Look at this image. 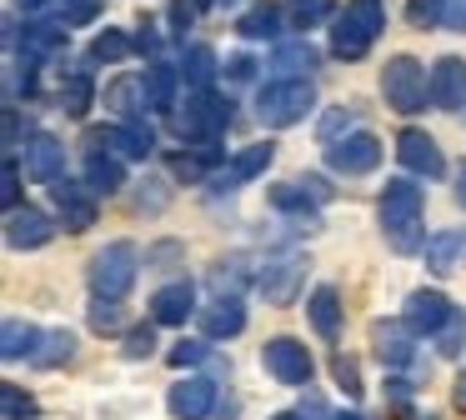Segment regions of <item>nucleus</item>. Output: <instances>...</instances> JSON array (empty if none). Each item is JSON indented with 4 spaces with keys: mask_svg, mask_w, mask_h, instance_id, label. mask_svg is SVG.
<instances>
[{
    "mask_svg": "<svg viewBox=\"0 0 466 420\" xmlns=\"http://www.w3.org/2000/svg\"><path fill=\"white\" fill-rule=\"evenodd\" d=\"M126 310H121V300H91V330L96 335H116V330L126 325Z\"/></svg>",
    "mask_w": 466,
    "mask_h": 420,
    "instance_id": "79ce46f5",
    "label": "nucleus"
},
{
    "mask_svg": "<svg viewBox=\"0 0 466 420\" xmlns=\"http://www.w3.org/2000/svg\"><path fill=\"white\" fill-rule=\"evenodd\" d=\"M51 240H56V220L41 215L35 205H21V210L5 215V245L11 250H41V245H51Z\"/></svg>",
    "mask_w": 466,
    "mask_h": 420,
    "instance_id": "dca6fc26",
    "label": "nucleus"
},
{
    "mask_svg": "<svg viewBox=\"0 0 466 420\" xmlns=\"http://www.w3.org/2000/svg\"><path fill=\"white\" fill-rule=\"evenodd\" d=\"M0 415H5V420H35V415H41V405L31 400V390H21V385L5 380V385H0Z\"/></svg>",
    "mask_w": 466,
    "mask_h": 420,
    "instance_id": "e433bc0d",
    "label": "nucleus"
},
{
    "mask_svg": "<svg viewBox=\"0 0 466 420\" xmlns=\"http://www.w3.org/2000/svg\"><path fill=\"white\" fill-rule=\"evenodd\" d=\"M306 285V255L301 250H281V255H271L261 265V295L271 300V305H291L296 295H301Z\"/></svg>",
    "mask_w": 466,
    "mask_h": 420,
    "instance_id": "1a4fd4ad",
    "label": "nucleus"
},
{
    "mask_svg": "<svg viewBox=\"0 0 466 420\" xmlns=\"http://www.w3.org/2000/svg\"><path fill=\"white\" fill-rule=\"evenodd\" d=\"M426 270L431 275H451L466 260V230H441V235H426Z\"/></svg>",
    "mask_w": 466,
    "mask_h": 420,
    "instance_id": "b1692460",
    "label": "nucleus"
},
{
    "mask_svg": "<svg viewBox=\"0 0 466 420\" xmlns=\"http://www.w3.org/2000/svg\"><path fill=\"white\" fill-rule=\"evenodd\" d=\"M331 420H361V415H356V410H341V415H331Z\"/></svg>",
    "mask_w": 466,
    "mask_h": 420,
    "instance_id": "052dcab7",
    "label": "nucleus"
},
{
    "mask_svg": "<svg viewBox=\"0 0 466 420\" xmlns=\"http://www.w3.org/2000/svg\"><path fill=\"white\" fill-rule=\"evenodd\" d=\"M271 420H306L301 410H281V415H271Z\"/></svg>",
    "mask_w": 466,
    "mask_h": 420,
    "instance_id": "bf43d9fd",
    "label": "nucleus"
},
{
    "mask_svg": "<svg viewBox=\"0 0 466 420\" xmlns=\"http://www.w3.org/2000/svg\"><path fill=\"white\" fill-rule=\"evenodd\" d=\"M136 275H141V250H136L131 240H111V245H101L91 255V265H86V280H91L96 300H126L131 285H136Z\"/></svg>",
    "mask_w": 466,
    "mask_h": 420,
    "instance_id": "7ed1b4c3",
    "label": "nucleus"
},
{
    "mask_svg": "<svg viewBox=\"0 0 466 420\" xmlns=\"http://www.w3.org/2000/svg\"><path fill=\"white\" fill-rule=\"evenodd\" d=\"M246 265H251L246 255H226V260H216V265H211V285H216V295H236V290H241V280H246Z\"/></svg>",
    "mask_w": 466,
    "mask_h": 420,
    "instance_id": "c9c22d12",
    "label": "nucleus"
},
{
    "mask_svg": "<svg viewBox=\"0 0 466 420\" xmlns=\"http://www.w3.org/2000/svg\"><path fill=\"white\" fill-rule=\"evenodd\" d=\"M316 65H321V55H316L311 40H281V45L271 50V70L276 80H311Z\"/></svg>",
    "mask_w": 466,
    "mask_h": 420,
    "instance_id": "4be33fe9",
    "label": "nucleus"
},
{
    "mask_svg": "<svg viewBox=\"0 0 466 420\" xmlns=\"http://www.w3.org/2000/svg\"><path fill=\"white\" fill-rule=\"evenodd\" d=\"M351 120H356V110H346V105L321 110V120H316V135H321V145H336V140L356 135V130H351Z\"/></svg>",
    "mask_w": 466,
    "mask_h": 420,
    "instance_id": "f704fd0d",
    "label": "nucleus"
},
{
    "mask_svg": "<svg viewBox=\"0 0 466 420\" xmlns=\"http://www.w3.org/2000/svg\"><path fill=\"white\" fill-rule=\"evenodd\" d=\"M406 420H436V415H421V410H411V415H406Z\"/></svg>",
    "mask_w": 466,
    "mask_h": 420,
    "instance_id": "680f3d73",
    "label": "nucleus"
},
{
    "mask_svg": "<svg viewBox=\"0 0 466 420\" xmlns=\"http://www.w3.org/2000/svg\"><path fill=\"white\" fill-rule=\"evenodd\" d=\"M451 400H456V410H461V415H466V370H461V375H456V390H451Z\"/></svg>",
    "mask_w": 466,
    "mask_h": 420,
    "instance_id": "6e6d98bb",
    "label": "nucleus"
},
{
    "mask_svg": "<svg viewBox=\"0 0 466 420\" xmlns=\"http://www.w3.org/2000/svg\"><path fill=\"white\" fill-rule=\"evenodd\" d=\"M461 120H466V115H461Z\"/></svg>",
    "mask_w": 466,
    "mask_h": 420,
    "instance_id": "0e129e2a",
    "label": "nucleus"
},
{
    "mask_svg": "<svg viewBox=\"0 0 466 420\" xmlns=\"http://www.w3.org/2000/svg\"><path fill=\"white\" fill-rule=\"evenodd\" d=\"M196 315V285L191 280H171L151 295V320L156 325H186Z\"/></svg>",
    "mask_w": 466,
    "mask_h": 420,
    "instance_id": "6ab92c4d",
    "label": "nucleus"
},
{
    "mask_svg": "<svg viewBox=\"0 0 466 420\" xmlns=\"http://www.w3.org/2000/svg\"><path fill=\"white\" fill-rule=\"evenodd\" d=\"M61 170H66V145L46 130H35V140L25 145V175L41 180V185H61Z\"/></svg>",
    "mask_w": 466,
    "mask_h": 420,
    "instance_id": "a211bd4d",
    "label": "nucleus"
},
{
    "mask_svg": "<svg viewBox=\"0 0 466 420\" xmlns=\"http://www.w3.org/2000/svg\"><path fill=\"white\" fill-rule=\"evenodd\" d=\"M196 320H201V335H211V340H236V335L246 330V305H241V295H216Z\"/></svg>",
    "mask_w": 466,
    "mask_h": 420,
    "instance_id": "aec40b11",
    "label": "nucleus"
},
{
    "mask_svg": "<svg viewBox=\"0 0 466 420\" xmlns=\"http://www.w3.org/2000/svg\"><path fill=\"white\" fill-rule=\"evenodd\" d=\"M371 350H376V360H381L386 370H406V365H411V355H416V330L406 325L401 315H396V320H376V325H371Z\"/></svg>",
    "mask_w": 466,
    "mask_h": 420,
    "instance_id": "4468645a",
    "label": "nucleus"
},
{
    "mask_svg": "<svg viewBox=\"0 0 466 420\" xmlns=\"http://www.w3.org/2000/svg\"><path fill=\"white\" fill-rule=\"evenodd\" d=\"M461 345H466V315L456 310L441 325V335H436V350H441V355H461Z\"/></svg>",
    "mask_w": 466,
    "mask_h": 420,
    "instance_id": "a18cd8bd",
    "label": "nucleus"
},
{
    "mask_svg": "<svg viewBox=\"0 0 466 420\" xmlns=\"http://www.w3.org/2000/svg\"><path fill=\"white\" fill-rule=\"evenodd\" d=\"M456 205H461V210H466V165H461V170H456Z\"/></svg>",
    "mask_w": 466,
    "mask_h": 420,
    "instance_id": "4d7b16f0",
    "label": "nucleus"
},
{
    "mask_svg": "<svg viewBox=\"0 0 466 420\" xmlns=\"http://www.w3.org/2000/svg\"><path fill=\"white\" fill-rule=\"evenodd\" d=\"M261 365L271 380H281V385H306V380L316 375V360L311 350L301 345L296 335H271L261 345Z\"/></svg>",
    "mask_w": 466,
    "mask_h": 420,
    "instance_id": "0eeeda50",
    "label": "nucleus"
},
{
    "mask_svg": "<svg viewBox=\"0 0 466 420\" xmlns=\"http://www.w3.org/2000/svg\"><path fill=\"white\" fill-rule=\"evenodd\" d=\"M191 5H211V0H191Z\"/></svg>",
    "mask_w": 466,
    "mask_h": 420,
    "instance_id": "e2e57ef3",
    "label": "nucleus"
},
{
    "mask_svg": "<svg viewBox=\"0 0 466 420\" xmlns=\"http://www.w3.org/2000/svg\"><path fill=\"white\" fill-rule=\"evenodd\" d=\"M216 155H191V150H171V155H166V165H171V175L176 180H186V185H191V180H201L206 175V165H211Z\"/></svg>",
    "mask_w": 466,
    "mask_h": 420,
    "instance_id": "58836bf2",
    "label": "nucleus"
},
{
    "mask_svg": "<svg viewBox=\"0 0 466 420\" xmlns=\"http://www.w3.org/2000/svg\"><path fill=\"white\" fill-rule=\"evenodd\" d=\"M326 15H331V0H291V10H286V20H291L296 30L321 25Z\"/></svg>",
    "mask_w": 466,
    "mask_h": 420,
    "instance_id": "a19ab883",
    "label": "nucleus"
},
{
    "mask_svg": "<svg viewBox=\"0 0 466 420\" xmlns=\"http://www.w3.org/2000/svg\"><path fill=\"white\" fill-rule=\"evenodd\" d=\"M431 105L436 110H466V60L441 55L431 65Z\"/></svg>",
    "mask_w": 466,
    "mask_h": 420,
    "instance_id": "f3484780",
    "label": "nucleus"
},
{
    "mask_svg": "<svg viewBox=\"0 0 466 420\" xmlns=\"http://www.w3.org/2000/svg\"><path fill=\"white\" fill-rule=\"evenodd\" d=\"M206 355H211V350H206L201 340H176L166 360H171L176 370H196V365H206Z\"/></svg>",
    "mask_w": 466,
    "mask_h": 420,
    "instance_id": "49530a36",
    "label": "nucleus"
},
{
    "mask_svg": "<svg viewBox=\"0 0 466 420\" xmlns=\"http://www.w3.org/2000/svg\"><path fill=\"white\" fill-rule=\"evenodd\" d=\"M176 85H181V70L166 65V60H151L141 75V90H146V105L151 110H171L176 105Z\"/></svg>",
    "mask_w": 466,
    "mask_h": 420,
    "instance_id": "cd10ccee",
    "label": "nucleus"
},
{
    "mask_svg": "<svg viewBox=\"0 0 466 420\" xmlns=\"http://www.w3.org/2000/svg\"><path fill=\"white\" fill-rule=\"evenodd\" d=\"M331 375H336V385H341L351 400L361 395V370H356V360H351V355H336V360H331Z\"/></svg>",
    "mask_w": 466,
    "mask_h": 420,
    "instance_id": "09e8293b",
    "label": "nucleus"
},
{
    "mask_svg": "<svg viewBox=\"0 0 466 420\" xmlns=\"http://www.w3.org/2000/svg\"><path fill=\"white\" fill-rule=\"evenodd\" d=\"M121 350H126V360H146L156 350V330L151 325H131L126 340H121Z\"/></svg>",
    "mask_w": 466,
    "mask_h": 420,
    "instance_id": "de8ad7c7",
    "label": "nucleus"
},
{
    "mask_svg": "<svg viewBox=\"0 0 466 420\" xmlns=\"http://www.w3.org/2000/svg\"><path fill=\"white\" fill-rule=\"evenodd\" d=\"M256 60L251 55H226V80H231V85H246V80H256Z\"/></svg>",
    "mask_w": 466,
    "mask_h": 420,
    "instance_id": "8fccbe9b",
    "label": "nucleus"
},
{
    "mask_svg": "<svg viewBox=\"0 0 466 420\" xmlns=\"http://www.w3.org/2000/svg\"><path fill=\"white\" fill-rule=\"evenodd\" d=\"M51 0H15V10H25V15H35V10H46Z\"/></svg>",
    "mask_w": 466,
    "mask_h": 420,
    "instance_id": "13d9d810",
    "label": "nucleus"
},
{
    "mask_svg": "<svg viewBox=\"0 0 466 420\" xmlns=\"http://www.w3.org/2000/svg\"><path fill=\"white\" fill-rule=\"evenodd\" d=\"M301 185L311 190V200H316V205H326V200H331V185H326L321 175H301Z\"/></svg>",
    "mask_w": 466,
    "mask_h": 420,
    "instance_id": "5fc2aeb1",
    "label": "nucleus"
},
{
    "mask_svg": "<svg viewBox=\"0 0 466 420\" xmlns=\"http://www.w3.org/2000/svg\"><path fill=\"white\" fill-rule=\"evenodd\" d=\"M276 160V145L271 140H256V145H246V150H236L231 155V165L216 175V190H231V185H246V180H256L266 165Z\"/></svg>",
    "mask_w": 466,
    "mask_h": 420,
    "instance_id": "412c9836",
    "label": "nucleus"
},
{
    "mask_svg": "<svg viewBox=\"0 0 466 420\" xmlns=\"http://www.w3.org/2000/svg\"><path fill=\"white\" fill-rule=\"evenodd\" d=\"M191 20H196V5L176 0V5H171V25H176V35H186V30H191Z\"/></svg>",
    "mask_w": 466,
    "mask_h": 420,
    "instance_id": "603ef678",
    "label": "nucleus"
},
{
    "mask_svg": "<svg viewBox=\"0 0 466 420\" xmlns=\"http://www.w3.org/2000/svg\"><path fill=\"white\" fill-rule=\"evenodd\" d=\"M281 20H286V10L276 5V0H256V5L236 20V35H241V40H266V35L281 30Z\"/></svg>",
    "mask_w": 466,
    "mask_h": 420,
    "instance_id": "c756f323",
    "label": "nucleus"
},
{
    "mask_svg": "<svg viewBox=\"0 0 466 420\" xmlns=\"http://www.w3.org/2000/svg\"><path fill=\"white\" fill-rule=\"evenodd\" d=\"M381 95L396 115H416V110L431 100V70L416 55H391L381 70Z\"/></svg>",
    "mask_w": 466,
    "mask_h": 420,
    "instance_id": "39448f33",
    "label": "nucleus"
},
{
    "mask_svg": "<svg viewBox=\"0 0 466 420\" xmlns=\"http://www.w3.org/2000/svg\"><path fill=\"white\" fill-rule=\"evenodd\" d=\"M51 190H56V210H61L66 235H86V230L101 220V195H96L86 180H61V185H51Z\"/></svg>",
    "mask_w": 466,
    "mask_h": 420,
    "instance_id": "9d476101",
    "label": "nucleus"
},
{
    "mask_svg": "<svg viewBox=\"0 0 466 420\" xmlns=\"http://www.w3.org/2000/svg\"><path fill=\"white\" fill-rule=\"evenodd\" d=\"M326 165H331L336 175H371V170L381 165V140H376L371 130H356V135L326 145Z\"/></svg>",
    "mask_w": 466,
    "mask_h": 420,
    "instance_id": "9b49d317",
    "label": "nucleus"
},
{
    "mask_svg": "<svg viewBox=\"0 0 466 420\" xmlns=\"http://www.w3.org/2000/svg\"><path fill=\"white\" fill-rule=\"evenodd\" d=\"M41 330L31 325V320L21 315H5V325H0V360H35V350H41Z\"/></svg>",
    "mask_w": 466,
    "mask_h": 420,
    "instance_id": "a878e982",
    "label": "nucleus"
},
{
    "mask_svg": "<svg viewBox=\"0 0 466 420\" xmlns=\"http://www.w3.org/2000/svg\"><path fill=\"white\" fill-rule=\"evenodd\" d=\"M0 205H5V215L21 210V155H5V170H0Z\"/></svg>",
    "mask_w": 466,
    "mask_h": 420,
    "instance_id": "ea45409f",
    "label": "nucleus"
},
{
    "mask_svg": "<svg viewBox=\"0 0 466 420\" xmlns=\"http://www.w3.org/2000/svg\"><path fill=\"white\" fill-rule=\"evenodd\" d=\"M381 30H386L381 0H346L341 15H331V55L336 60H361Z\"/></svg>",
    "mask_w": 466,
    "mask_h": 420,
    "instance_id": "f03ea898",
    "label": "nucleus"
},
{
    "mask_svg": "<svg viewBox=\"0 0 466 420\" xmlns=\"http://www.w3.org/2000/svg\"><path fill=\"white\" fill-rule=\"evenodd\" d=\"M306 315H311V330L321 340L341 335V295H336V285H316L311 300H306Z\"/></svg>",
    "mask_w": 466,
    "mask_h": 420,
    "instance_id": "393cba45",
    "label": "nucleus"
},
{
    "mask_svg": "<svg viewBox=\"0 0 466 420\" xmlns=\"http://www.w3.org/2000/svg\"><path fill=\"white\" fill-rule=\"evenodd\" d=\"M166 410H171V420H206L216 415V385L201 375L191 380H176L171 390H166Z\"/></svg>",
    "mask_w": 466,
    "mask_h": 420,
    "instance_id": "2eb2a0df",
    "label": "nucleus"
},
{
    "mask_svg": "<svg viewBox=\"0 0 466 420\" xmlns=\"http://www.w3.org/2000/svg\"><path fill=\"white\" fill-rule=\"evenodd\" d=\"M446 25H451L456 35H466V0H446Z\"/></svg>",
    "mask_w": 466,
    "mask_h": 420,
    "instance_id": "864d4df0",
    "label": "nucleus"
},
{
    "mask_svg": "<svg viewBox=\"0 0 466 420\" xmlns=\"http://www.w3.org/2000/svg\"><path fill=\"white\" fill-rule=\"evenodd\" d=\"M421 210H426V195L411 185V180H386L381 200H376V220H381V230H386V240H391L396 255H416V250H426Z\"/></svg>",
    "mask_w": 466,
    "mask_h": 420,
    "instance_id": "f257e3e1",
    "label": "nucleus"
},
{
    "mask_svg": "<svg viewBox=\"0 0 466 420\" xmlns=\"http://www.w3.org/2000/svg\"><path fill=\"white\" fill-rule=\"evenodd\" d=\"M181 80L191 90H216V75H221V60H216V50L211 45H186L181 50Z\"/></svg>",
    "mask_w": 466,
    "mask_h": 420,
    "instance_id": "bb28decb",
    "label": "nucleus"
},
{
    "mask_svg": "<svg viewBox=\"0 0 466 420\" xmlns=\"http://www.w3.org/2000/svg\"><path fill=\"white\" fill-rule=\"evenodd\" d=\"M236 120V105L226 95H216V90H191L181 105V115H176V130H181L186 140H221L226 130H231Z\"/></svg>",
    "mask_w": 466,
    "mask_h": 420,
    "instance_id": "423d86ee",
    "label": "nucleus"
},
{
    "mask_svg": "<svg viewBox=\"0 0 466 420\" xmlns=\"http://www.w3.org/2000/svg\"><path fill=\"white\" fill-rule=\"evenodd\" d=\"M86 185H91L96 195H116V190L126 185V160L91 150V155H86Z\"/></svg>",
    "mask_w": 466,
    "mask_h": 420,
    "instance_id": "c85d7f7f",
    "label": "nucleus"
},
{
    "mask_svg": "<svg viewBox=\"0 0 466 420\" xmlns=\"http://www.w3.org/2000/svg\"><path fill=\"white\" fill-rule=\"evenodd\" d=\"M316 110V85L311 80H266L256 95V115L271 130H291Z\"/></svg>",
    "mask_w": 466,
    "mask_h": 420,
    "instance_id": "20e7f679",
    "label": "nucleus"
},
{
    "mask_svg": "<svg viewBox=\"0 0 466 420\" xmlns=\"http://www.w3.org/2000/svg\"><path fill=\"white\" fill-rule=\"evenodd\" d=\"M0 130H5V155H15L21 145H31V120H25L21 105H5V115H0Z\"/></svg>",
    "mask_w": 466,
    "mask_h": 420,
    "instance_id": "4c0bfd02",
    "label": "nucleus"
},
{
    "mask_svg": "<svg viewBox=\"0 0 466 420\" xmlns=\"http://www.w3.org/2000/svg\"><path fill=\"white\" fill-rule=\"evenodd\" d=\"M131 35H126V30H101V35L91 40V60L96 65H116V60H126L131 55Z\"/></svg>",
    "mask_w": 466,
    "mask_h": 420,
    "instance_id": "72a5a7b5",
    "label": "nucleus"
},
{
    "mask_svg": "<svg viewBox=\"0 0 466 420\" xmlns=\"http://www.w3.org/2000/svg\"><path fill=\"white\" fill-rule=\"evenodd\" d=\"M91 100H96V75L91 70H71L61 80V110L81 120V115H91Z\"/></svg>",
    "mask_w": 466,
    "mask_h": 420,
    "instance_id": "2f4dec72",
    "label": "nucleus"
},
{
    "mask_svg": "<svg viewBox=\"0 0 466 420\" xmlns=\"http://www.w3.org/2000/svg\"><path fill=\"white\" fill-rule=\"evenodd\" d=\"M86 145H111L121 160H146V155H156V125L146 115H126L106 130H91Z\"/></svg>",
    "mask_w": 466,
    "mask_h": 420,
    "instance_id": "6e6552de",
    "label": "nucleus"
},
{
    "mask_svg": "<svg viewBox=\"0 0 466 420\" xmlns=\"http://www.w3.org/2000/svg\"><path fill=\"white\" fill-rule=\"evenodd\" d=\"M271 205L281 215H291L301 230H321V215H316V200H306L296 185H271Z\"/></svg>",
    "mask_w": 466,
    "mask_h": 420,
    "instance_id": "7c9ffc66",
    "label": "nucleus"
},
{
    "mask_svg": "<svg viewBox=\"0 0 466 420\" xmlns=\"http://www.w3.org/2000/svg\"><path fill=\"white\" fill-rule=\"evenodd\" d=\"M406 20H411L416 30L446 25V0H406Z\"/></svg>",
    "mask_w": 466,
    "mask_h": 420,
    "instance_id": "37998d69",
    "label": "nucleus"
},
{
    "mask_svg": "<svg viewBox=\"0 0 466 420\" xmlns=\"http://www.w3.org/2000/svg\"><path fill=\"white\" fill-rule=\"evenodd\" d=\"M396 160H401L411 175H426V180H441V175H446L441 145H436L426 130H416V125H406L401 135H396Z\"/></svg>",
    "mask_w": 466,
    "mask_h": 420,
    "instance_id": "ddd939ff",
    "label": "nucleus"
},
{
    "mask_svg": "<svg viewBox=\"0 0 466 420\" xmlns=\"http://www.w3.org/2000/svg\"><path fill=\"white\" fill-rule=\"evenodd\" d=\"M131 45H136V55H156V50H161V35H156L151 20H141V30L131 35Z\"/></svg>",
    "mask_w": 466,
    "mask_h": 420,
    "instance_id": "3c124183",
    "label": "nucleus"
},
{
    "mask_svg": "<svg viewBox=\"0 0 466 420\" xmlns=\"http://www.w3.org/2000/svg\"><path fill=\"white\" fill-rule=\"evenodd\" d=\"M56 5H61V15H56L61 25H91L106 10V0H56Z\"/></svg>",
    "mask_w": 466,
    "mask_h": 420,
    "instance_id": "c03bdc74",
    "label": "nucleus"
},
{
    "mask_svg": "<svg viewBox=\"0 0 466 420\" xmlns=\"http://www.w3.org/2000/svg\"><path fill=\"white\" fill-rule=\"evenodd\" d=\"M15 50H21L25 65H41V60H51L66 50V25L61 20H35V25H25V40Z\"/></svg>",
    "mask_w": 466,
    "mask_h": 420,
    "instance_id": "5701e85b",
    "label": "nucleus"
},
{
    "mask_svg": "<svg viewBox=\"0 0 466 420\" xmlns=\"http://www.w3.org/2000/svg\"><path fill=\"white\" fill-rule=\"evenodd\" d=\"M71 355H76V335H71V330H46L41 350H35V365L56 370V365H71Z\"/></svg>",
    "mask_w": 466,
    "mask_h": 420,
    "instance_id": "473e14b6",
    "label": "nucleus"
},
{
    "mask_svg": "<svg viewBox=\"0 0 466 420\" xmlns=\"http://www.w3.org/2000/svg\"><path fill=\"white\" fill-rule=\"evenodd\" d=\"M451 315H456V305L441 295V290H431V285L411 290V295H406V305H401V320H406V325H411L416 335H431V340L441 335V325H446Z\"/></svg>",
    "mask_w": 466,
    "mask_h": 420,
    "instance_id": "f8f14e48",
    "label": "nucleus"
}]
</instances>
